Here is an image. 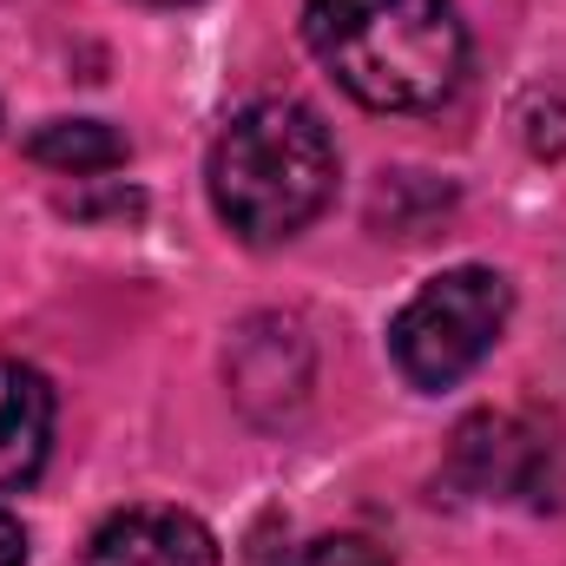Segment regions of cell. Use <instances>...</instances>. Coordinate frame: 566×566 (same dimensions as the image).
<instances>
[{"label":"cell","mask_w":566,"mask_h":566,"mask_svg":"<svg viewBox=\"0 0 566 566\" xmlns=\"http://www.w3.org/2000/svg\"><path fill=\"white\" fill-rule=\"evenodd\" d=\"M303 40L369 113H434L468 73V33L448 0H310Z\"/></svg>","instance_id":"cell-1"},{"label":"cell","mask_w":566,"mask_h":566,"mask_svg":"<svg viewBox=\"0 0 566 566\" xmlns=\"http://www.w3.org/2000/svg\"><path fill=\"white\" fill-rule=\"evenodd\" d=\"M336 191V145L296 99L244 106L211 145V205L244 244L296 238Z\"/></svg>","instance_id":"cell-2"},{"label":"cell","mask_w":566,"mask_h":566,"mask_svg":"<svg viewBox=\"0 0 566 566\" xmlns=\"http://www.w3.org/2000/svg\"><path fill=\"white\" fill-rule=\"evenodd\" d=\"M514 310V290L501 271L488 264H461V271H441L434 283H422L396 323H389V349H396V369L416 382V389H454L501 336Z\"/></svg>","instance_id":"cell-3"},{"label":"cell","mask_w":566,"mask_h":566,"mask_svg":"<svg viewBox=\"0 0 566 566\" xmlns=\"http://www.w3.org/2000/svg\"><path fill=\"white\" fill-rule=\"evenodd\" d=\"M566 481V448L560 434L534 416L514 409H481L454 428L441 488L454 501H534L554 507Z\"/></svg>","instance_id":"cell-4"},{"label":"cell","mask_w":566,"mask_h":566,"mask_svg":"<svg viewBox=\"0 0 566 566\" xmlns=\"http://www.w3.org/2000/svg\"><path fill=\"white\" fill-rule=\"evenodd\" d=\"M231 396L258 416L277 422L310 396V336L290 316H258L231 343Z\"/></svg>","instance_id":"cell-5"},{"label":"cell","mask_w":566,"mask_h":566,"mask_svg":"<svg viewBox=\"0 0 566 566\" xmlns=\"http://www.w3.org/2000/svg\"><path fill=\"white\" fill-rule=\"evenodd\" d=\"M86 566H218V541L185 507H119L93 527Z\"/></svg>","instance_id":"cell-6"},{"label":"cell","mask_w":566,"mask_h":566,"mask_svg":"<svg viewBox=\"0 0 566 566\" xmlns=\"http://www.w3.org/2000/svg\"><path fill=\"white\" fill-rule=\"evenodd\" d=\"M53 448V389L40 369L0 356V494L27 488Z\"/></svg>","instance_id":"cell-7"},{"label":"cell","mask_w":566,"mask_h":566,"mask_svg":"<svg viewBox=\"0 0 566 566\" xmlns=\"http://www.w3.org/2000/svg\"><path fill=\"white\" fill-rule=\"evenodd\" d=\"M126 133L106 126V119H53L27 139V158L46 165V171H66V178H99V171H119L126 165Z\"/></svg>","instance_id":"cell-8"},{"label":"cell","mask_w":566,"mask_h":566,"mask_svg":"<svg viewBox=\"0 0 566 566\" xmlns=\"http://www.w3.org/2000/svg\"><path fill=\"white\" fill-rule=\"evenodd\" d=\"M277 566H396V560L369 534H323V541H303L296 554H283Z\"/></svg>","instance_id":"cell-9"},{"label":"cell","mask_w":566,"mask_h":566,"mask_svg":"<svg viewBox=\"0 0 566 566\" xmlns=\"http://www.w3.org/2000/svg\"><path fill=\"white\" fill-rule=\"evenodd\" d=\"M521 139L534 158H560L566 151V93H527L521 106Z\"/></svg>","instance_id":"cell-10"},{"label":"cell","mask_w":566,"mask_h":566,"mask_svg":"<svg viewBox=\"0 0 566 566\" xmlns=\"http://www.w3.org/2000/svg\"><path fill=\"white\" fill-rule=\"evenodd\" d=\"M0 566H27V534L13 514H0Z\"/></svg>","instance_id":"cell-11"},{"label":"cell","mask_w":566,"mask_h":566,"mask_svg":"<svg viewBox=\"0 0 566 566\" xmlns=\"http://www.w3.org/2000/svg\"><path fill=\"white\" fill-rule=\"evenodd\" d=\"M145 7H191V0H145Z\"/></svg>","instance_id":"cell-12"}]
</instances>
